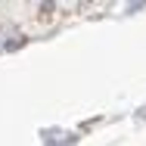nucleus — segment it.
I'll return each instance as SVG.
<instances>
[]
</instances>
